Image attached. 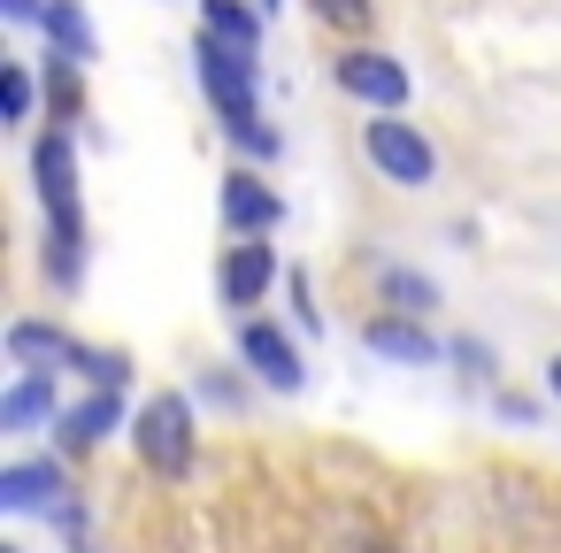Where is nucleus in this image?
<instances>
[{
    "label": "nucleus",
    "mask_w": 561,
    "mask_h": 553,
    "mask_svg": "<svg viewBox=\"0 0 561 553\" xmlns=\"http://www.w3.org/2000/svg\"><path fill=\"white\" fill-rule=\"evenodd\" d=\"M201 415H193V400L185 392H147L139 400V415H131V446H139V461L154 469V476H193V461H201Z\"/></svg>",
    "instance_id": "f257e3e1"
},
{
    "label": "nucleus",
    "mask_w": 561,
    "mask_h": 553,
    "mask_svg": "<svg viewBox=\"0 0 561 553\" xmlns=\"http://www.w3.org/2000/svg\"><path fill=\"white\" fill-rule=\"evenodd\" d=\"M362 154H369V170H377L385 185H400V193L438 185V147H431V131L408 124V116H369V124H362Z\"/></svg>",
    "instance_id": "f03ea898"
},
{
    "label": "nucleus",
    "mask_w": 561,
    "mask_h": 553,
    "mask_svg": "<svg viewBox=\"0 0 561 553\" xmlns=\"http://www.w3.org/2000/svg\"><path fill=\"white\" fill-rule=\"evenodd\" d=\"M193 78H201V93H208V108L224 116V124H239V116H262V70H254V55H239V47H224V39H193Z\"/></svg>",
    "instance_id": "7ed1b4c3"
},
{
    "label": "nucleus",
    "mask_w": 561,
    "mask_h": 553,
    "mask_svg": "<svg viewBox=\"0 0 561 553\" xmlns=\"http://www.w3.org/2000/svg\"><path fill=\"white\" fill-rule=\"evenodd\" d=\"M339 93H354L369 116H400L408 93H415V78H408V62L385 55V47H346V55H339Z\"/></svg>",
    "instance_id": "20e7f679"
},
{
    "label": "nucleus",
    "mask_w": 561,
    "mask_h": 553,
    "mask_svg": "<svg viewBox=\"0 0 561 553\" xmlns=\"http://www.w3.org/2000/svg\"><path fill=\"white\" fill-rule=\"evenodd\" d=\"M231 346H239V361H247V377H254V384H270V392H300V384H308L300 346H293L270 315H247V323L231 331Z\"/></svg>",
    "instance_id": "39448f33"
},
{
    "label": "nucleus",
    "mask_w": 561,
    "mask_h": 553,
    "mask_svg": "<svg viewBox=\"0 0 561 553\" xmlns=\"http://www.w3.org/2000/svg\"><path fill=\"white\" fill-rule=\"evenodd\" d=\"M70 507V469L47 453H24L0 469V515H62Z\"/></svg>",
    "instance_id": "423d86ee"
},
{
    "label": "nucleus",
    "mask_w": 561,
    "mask_h": 553,
    "mask_svg": "<svg viewBox=\"0 0 561 553\" xmlns=\"http://www.w3.org/2000/svg\"><path fill=\"white\" fill-rule=\"evenodd\" d=\"M277 285V246L270 239H239V246H224V262H216V292H224V308L247 323V308H262V292Z\"/></svg>",
    "instance_id": "0eeeda50"
},
{
    "label": "nucleus",
    "mask_w": 561,
    "mask_h": 553,
    "mask_svg": "<svg viewBox=\"0 0 561 553\" xmlns=\"http://www.w3.org/2000/svg\"><path fill=\"white\" fill-rule=\"evenodd\" d=\"M0 346H9V361L16 369H39V377H55V369H70L78 361V331H62L55 315H9V331H0Z\"/></svg>",
    "instance_id": "6e6552de"
},
{
    "label": "nucleus",
    "mask_w": 561,
    "mask_h": 553,
    "mask_svg": "<svg viewBox=\"0 0 561 553\" xmlns=\"http://www.w3.org/2000/svg\"><path fill=\"white\" fill-rule=\"evenodd\" d=\"M216 208H224V231H231V239H270V231L285 223V200L270 193L262 170H231L224 193H216Z\"/></svg>",
    "instance_id": "1a4fd4ad"
},
{
    "label": "nucleus",
    "mask_w": 561,
    "mask_h": 553,
    "mask_svg": "<svg viewBox=\"0 0 561 553\" xmlns=\"http://www.w3.org/2000/svg\"><path fill=\"white\" fill-rule=\"evenodd\" d=\"M32 193H39L47 216L78 208V147H70V124H55V131L32 139Z\"/></svg>",
    "instance_id": "9d476101"
},
{
    "label": "nucleus",
    "mask_w": 561,
    "mask_h": 553,
    "mask_svg": "<svg viewBox=\"0 0 561 553\" xmlns=\"http://www.w3.org/2000/svg\"><path fill=\"white\" fill-rule=\"evenodd\" d=\"M362 346L377 361H400V369H438L446 361V338H431V323H408V315H362Z\"/></svg>",
    "instance_id": "9b49d317"
},
{
    "label": "nucleus",
    "mask_w": 561,
    "mask_h": 553,
    "mask_svg": "<svg viewBox=\"0 0 561 553\" xmlns=\"http://www.w3.org/2000/svg\"><path fill=\"white\" fill-rule=\"evenodd\" d=\"M55 423H62V392H55V377L16 369V384L0 392V430H9V438H32V430H55Z\"/></svg>",
    "instance_id": "f8f14e48"
},
{
    "label": "nucleus",
    "mask_w": 561,
    "mask_h": 553,
    "mask_svg": "<svg viewBox=\"0 0 561 553\" xmlns=\"http://www.w3.org/2000/svg\"><path fill=\"white\" fill-rule=\"evenodd\" d=\"M108 430H124V392H85V400L62 407V423H55L62 453H85V446H101Z\"/></svg>",
    "instance_id": "ddd939ff"
},
{
    "label": "nucleus",
    "mask_w": 561,
    "mask_h": 553,
    "mask_svg": "<svg viewBox=\"0 0 561 553\" xmlns=\"http://www.w3.org/2000/svg\"><path fill=\"white\" fill-rule=\"evenodd\" d=\"M39 269H47V285L78 292V277H85V216H78V208L47 216V254H39Z\"/></svg>",
    "instance_id": "4468645a"
},
{
    "label": "nucleus",
    "mask_w": 561,
    "mask_h": 553,
    "mask_svg": "<svg viewBox=\"0 0 561 553\" xmlns=\"http://www.w3.org/2000/svg\"><path fill=\"white\" fill-rule=\"evenodd\" d=\"M377 308H385V315L423 323V315L438 308V285H431L423 269H408V262H377Z\"/></svg>",
    "instance_id": "2eb2a0df"
},
{
    "label": "nucleus",
    "mask_w": 561,
    "mask_h": 553,
    "mask_svg": "<svg viewBox=\"0 0 561 553\" xmlns=\"http://www.w3.org/2000/svg\"><path fill=\"white\" fill-rule=\"evenodd\" d=\"M262 9L254 0H201V32L208 39H224V47H239V55H262Z\"/></svg>",
    "instance_id": "dca6fc26"
},
{
    "label": "nucleus",
    "mask_w": 561,
    "mask_h": 553,
    "mask_svg": "<svg viewBox=\"0 0 561 553\" xmlns=\"http://www.w3.org/2000/svg\"><path fill=\"white\" fill-rule=\"evenodd\" d=\"M47 39H55V55L62 62H93V24H85V9H78V0H47V24H39Z\"/></svg>",
    "instance_id": "f3484780"
},
{
    "label": "nucleus",
    "mask_w": 561,
    "mask_h": 553,
    "mask_svg": "<svg viewBox=\"0 0 561 553\" xmlns=\"http://www.w3.org/2000/svg\"><path fill=\"white\" fill-rule=\"evenodd\" d=\"M93 392H131V354L124 346H78V361H70Z\"/></svg>",
    "instance_id": "a211bd4d"
},
{
    "label": "nucleus",
    "mask_w": 561,
    "mask_h": 553,
    "mask_svg": "<svg viewBox=\"0 0 561 553\" xmlns=\"http://www.w3.org/2000/svg\"><path fill=\"white\" fill-rule=\"evenodd\" d=\"M224 139H231V147L247 154V170H270V162L285 154V139H277V131H270L262 116H239V124H224Z\"/></svg>",
    "instance_id": "6ab92c4d"
},
{
    "label": "nucleus",
    "mask_w": 561,
    "mask_h": 553,
    "mask_svg": "<svg viewBox=\"0 0 561 553\" xmlns=\"http://www.w3.org/2000/svg\"><path fill=\"white\" fill-rule=\"evenodd\" d=\"M32 108H39V78H32V62H9V70H0V116L32 124Z\"/></svg>",
    "instance_id": "aec40b11"
},
{
    "label": "nucleus",
    "mask_w": 561,
    "mask_h": 553,
    "mask_svg": "<svg viewBox=\"0 0 561 553\" xmlns=\"http://www.w3.org/2000/svg\"><path fill=\"white\" fill-rule=\"evenodd\" d=\"M308 16L331 24V32H346V39H362L377 24V0H308Z\"/></svg>",
    "instance_id": "412c9836"
},
{
    "label": "nucleus",
    "mask_w": 561,
    "mask_h": 553,
    "mask_svg": "<svg viewBox=\"0 0 561 553\" xmlns=\"http://www.w3.org/2000/svg\"><path fill=\"white\" fill-rule=\"evenodd\" d=\"M47 101H55V124H62V116H78V108H85V70L55 55V62H47Z\"/></svg>",
    "instance_id": "4be33fe9"
},
{
    "label": "nucleus",
    "mask_w": 561,
    "mask_h": 553,
    "mask_svg": "<svg viewBox=\"0 0 561 553\" xmlns=\"http://www.w3.org/2000/svg\"><path fill=\"white\" fill-rule=\"evenodd\" d=\"M446 361H454L461 377H492V369H500L492 338H477V331H454V338H446Z\"/></svg>",
    "instance_id": "5701e85b"
},
{
    "label": "nucleus",
    "mask_w": 561,
    "mask_h": 553,
    "mask_svg": "<svg viewBox=\"0 0 561 553\" xmlns=\"http://www.w3.org/2000/svg\"><path fill=\"white\" fill-rule=\"evenodd\" d=\"M285 292H293V323L316 338V331H323V315H316V285H308V269H293V277H285Z\"/></svg>",
    "instance_id": "b1692460"
},
{
    "label": "nucleus",
    "mask_w": 561,
    "mask_h": 553,
    "mask_svg": "<svg viewBox=\"0 0 561 553\" xmlns=\"http://www.w3.org/2000/svg\"><path fill=\"white\" fill-rule=\"evenodd\" d=\"M0 16H9L16 32H39L47 24V0H0Z\"/></svg>",
    "instance_id": "393cba45"
},
{
    "label": "nucleus",
    "mask_w": 561,
    "mask_h": 553,
    "mask_svg": "<svg viewBox=\"0 0 561 553\" xmlns=\"http://www.w3.org/2000/svg\"><path fill=\"white\" fill-rule=\"evenodd\" d=\"M201 392H208V400H224V407H239V400H247V392H239V384H231V377H216V369H208V377H201Z\"/></svg>",
    "instance_id": "a878e982"
},
{
    "label": "nucleus",
    "mask_w": 561,
    "mask_h": 553,
    "mask_svg": "<svg viewBox=\"0 0 561 553\" xmlns=\"http://www.w3.org/2000/svg\"><path fill=\"white\" fill-rule=\"evenodd\" d=\"M546 392H553V400H561V354H553V361H546Z\"/></svg>",
    "instance_id": "bb28decb"
},
{
    "label": "nucleus",
    "mask_w": 561,
    "mask_h": 553,
    "mask_svg": "<svg viewBox=\"0 0 561 553\" xmlns=\"http://www.w3.org/2000/svg\"><path fill=\"white\" fill-rule=\"evenodd\" d=\"M0 553H24V545H0Z\"/></svg>",
    "instance_id": "cd10ccee"
}]
</instances>
